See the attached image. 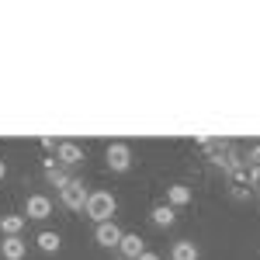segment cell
I'll return each mask as SVG.
<instances>
[{
  "label": "cell",
  "mask_w": 260,
  "mask_h": 260,
  "mask_svg": "<svg viewBox=\"0 0 260 260\" xmlns=\"http://www.w3.org/2000/svg\"><path fill=\"white\" fill-rule=\"evenodd\" d=\"M87 219H94V225L101 222H115V212H118V201L111 191H90L87 194V205H83Z\"/></svg>",
  "instance_id": "cell-1"
},
{
  "label": "cell",
  "mask_w": 260,
  "mask_h": 260,
  "mask_svg": "<svg viewBox=\"0 0 260 260\" xmlns=\"http://www.w3.org/2000/svg\"><path fill=\"white\" fill-rule=\"evenodd\" d=\"M87 194H90V191H87V184H83L80 177H70V184H66V187L59 191V201L66 205V208H70V212H83V205H87Z\"/></svg>",
  "instance_id": "cell-2"
},
{
  "label": "cell",
  "mask_w": 260,
  "mask_h": 260,
  "mask_svg": "<svg viewBox=\"0 0 260 260\" xmlns=\"http://www.w3.org/2000/svg\"><path fill=\"white\" fill-rule=\"evenodd\" d=\"M104 160H108V170H115V174H125V170L132 167V149H128V142H108V149H104Z\"/></svg>",
  "instance_id": "cell-3"
},
{
  "label": "cell",
  "mask_w": 260,
  "mask_h": 260,
  "mask_svg": "<svg viewBox=\"0 0 260 260\" xmlns=\"http://www.w3.org/2000/svg\"><path fill=\"white\" fill-rule=\"evenodd\" d=\"M52 215V198L49 194H42V191H35V194H28L24 198V219H49Z\"/></svg>",
  "instance_id": "cell-4"
},
{
  "label": "cell",
  "mask_w": 260,
  "mask_h": 260,
  "mask_svg": "<svg viewBox=\"0 0 260 260\" xmlns=\"http://www.w3.org/2000/svg\"><path fill=\"white\" fill-rule=\"evenodd\" d=\"M118 253H121L125 260H139V253H146V240H142L139 233H121Z\"/></svg>",
  "instance_id": "cell-5"
},
{
  "label": "cell",
  "mask_w": 260,
  "mask_h": 260,
  "mask_svg": "<svg viewBox=\"0 0 260 260\" xmlns=\"http://www.w3.org/2000/svg\"><path fill=\"white\" fill-rule=\"evenodd\" d=\"M94 243H98V246H115V250H118L121 229L115 225V222H101V225H94Z\"/></svg>",
  "instance_id": "cell-6"
},
{
  "label": "cell",
  "mask_w": 260,
  "mask_h": 260,
  "mask_svg": "<svg viewBox=\"0 0 260 260\" xmlns=\"http://www.w3.org/2000/svg\"><path fill=\"white\" fill-rule=\"evenodd\" d=\"M24 253H28V243L21 236H4L0 240V257L4 260H24Z\"/></svg>",
  "instance_id": "cell-7"
},
{
  "label": "cell",
  "mask_w": 260,
  "mask_h": 260,
  "mask_svg": "<svg viewBox=\"0 0 260 260\" xmlns=\"http://www.w3.org/2000/svg\"><path fill=\"white\" fill-rule=\"evenodd\" d=\"M201 250L194 240H177L174 246H170V260H198Z\"/></svg>",
  "instance_id": "cell-8"
},
{
  "label": "cell",
  "mask_w": 260,
  "mask_h": 260,
  "mask_svg": "<svg viewBox=\"0 0 260 260\" xmlns=\"http://www.w3.org/2000/svg\"><path fill=\"white\" fill-rule=\"evenodd\" d=\"M191 198H194V191H191L187 184H170V187H167V205H170V208L191 205Z\"/></svg>",
  "instance_id": "cell-9"
},
{
  "label": "cell",
  "mask_w": 260,
  "mask_h": 260,
  "mask_svg": "<svg viewBox=\"0 0 260 260\" xmlns=\"http://www.w3.org/2000/svg\"><path fill=\"white\" fill-rule=\"evenodd\" d=\"M149 222L153 225H160V229H170L174 222H177V212L163 201V205H153V212H149Z\"/></svg>",
  "instance_id": "cell-10"
},
{
  "label": "cell",
  "mask_w": 260,
  "mask_h": 260,
  "mask_svg": "<svg viewBox=\"0 0 260 260\" xmlns=\"http://www.w3.org/2000/svg\"><path fill=\"white\" fill-rule=\"evenodd\" d=\"M56 156H59V163H66V167H73V163H80L83 160V149L80 146H77V142H59V146H56Z\"/></svg>",
  "instance_id": "cell-11"
},
{
  "label": "cell",
  "mask_w": 260,
  "mask_h": 260,
  "mask_svg": "<svg viewBox=\"0 0 260 260\" xmlns=\"http://www.w3.org/2000/svg\"><path fill=\"white\" fill-rule=\"evenodd\" d=\"M28 225L24 215H14V212H7V215H0V233L4 236H21V229Z\"/></svg>",
  "instance_id": "cell-12"
},
{
  "label": "cell",
  "mask_w": 260,
  "mask_h": 260,
  "mask_svg": "<svg viewBox=\"0 0 260 260\" xmlns=\"http://www.w3.org/2000/svg\"><path fill=\"white\" fill-rule=\"evenodd\" d=\"M35 243H39V250H45V253H59V246H62L59 233H52V229H42L39 236H35Z\"/></svg>",
  "instance_id": "cell-13"
},
{
  "label": "cell",
  "mask_w": 260,
  "mask_h": 260,
  "mask_svg": "<svg viewBox=\"0 0 260 260\" xmlns=\"http://www.w3.org/2000/svg\"><path fill=\"white\" fill-rule=\"evenodd\" d=\"M246 184L250 187H260V167H246Z\"/></svg>",
  "instance_id": "cell-14"
},
{
  "label": "cell",
  "mask_w": 260,
  "mask_h": 260,
  "mask_svg": "<svg viewBox=\"0 0 260 260\" xmlns=\"http://www.w3.org/2000/svg\"><path fill=\"white\" fill-rule=\"evenodd\" d=\"M246 167H260V142H257V146H250V153H246Z\"/></svg>",
  "instance_id": "cell-15"
},
{
  "label": "cell",
  "mask_w": 260,
  "mask_h": 260,
  "mask_svg": "<svg viewBox=\"0 0 260 260\" xmlns=\"http://www.w3.org/2000/svg\"><path fill=\"white\" fill-rule=\"evenodd\" d=\"M139 260H163L160 253H153V250H146V253H139Z\"/></svg>",
  "instance_id": "cell-16"
},
{
  "label": "cell",
  "mask_w": 260,
  "mask_h": 260,
  "mask_svg": "<svg viewBox=\"0 0 260 260\" xmlns=\"http://www.w3.org/2000/svg\"><path fill=\"white\" fill-rule=\"evenodd\" d=\"M4 177H7V163L0 160V180H4Z\"/></svg>",
  "instance_id": "cell-17"
}]
</instances>
